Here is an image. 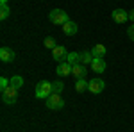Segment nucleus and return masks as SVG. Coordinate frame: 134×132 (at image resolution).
Returning a JSON list of instances; mask_svg holds the SVG:
<instances>
[{
    "label": "nucleus",
    "instance_id": "nucleus-19",
    "mask_svg": "<svg viewBox=\"0 0 134 132\" xmlns=\"http://www.w3.org/2000/svg\"><path fill=\"white\" fill-rule=\"evenodd\" d=\"M63 89H64V84H63L61 81H55L54 84H52V91L54 93H57V95H61Z\"/></svg>",
    "mask_w": 134,
    "mask_h": 132
},
{
    "label": "nucleus",
    "instance_id": "nucleus-9",
    "mask_svg": "<svg viewBox=\"0 0 134 132\" xmlns=\"http://www.w3.org/2000/svg\"><path fill=\"white\" fill-rule=\"evenodd\" d=\"M111 16H113V20L116 21V23H125V21L129 20V13L125 9H114Z\"/></svg>",
    "mask_w": 134,
    "mask_h": 132
},
{
    "label": "nucleus",
    "instance_id": "nucleus-23",
    "mask_svg": "<svg viewBox=\"0 0 134 132\" xmlns=\"http://www.w3.org/2000/svg\"><path fill=\"white\" fill-rule=\"evenodd\" d=\"M129 20H132V21H134V9L129 13Z\"/></svg>",
    "mask_w": 134,
    "mask_h": 132
},
{
    "label": "nucleus",
    "instance_id": "nucleus-4",
    "mask_svg": "<svg viewBox=\"0 0 134 132\" xmlns=\"http://www.w3.org/2000/svg\"><path fill=\"white\" fill-rule=\"evenodd\" d=\"M16 98H18V89L13 88V86H9L7 89L2 91V102L7 104V105H13V104L16 102Z\"/></svg>",
    "mask_w": 134,
    "mask_h": 132
},
{
    "label": "nucleus",
    "instance_id": "nucleus-15",
    "mask_svg": "<svg viewBox=\"0 0 134 132\" xmlns=\"http://www.w3.org/2000/svg\"><path fill=\"white\" fill-rule=\"evenodd\" d=\"M88 86H90V82L84 81V79H79V81H75V89L79 93H84L86 89H88Z\"/></svg>",
    "mask_w": 134,
    "mask_h": 132
},
{
    "label": "nucleus",
    "instance_id": "nucleus-22",
    "mask_svg": "<svg viewBox=\"0 0 134 132\" xmlns=\"http://www.w3.org/2000/svg\"><path fill=\"white\" fill-rule=\"evenodd\" d=\"M127 34H129V38L134 41V25H131V27L127 29Z\"/></svg>",
    "mask_w": 134,
    "mask_h": 132
},
{
    "label": "nucleus",
    "instance_id": "nucleus-3",
    "mask_svg": "<svg viewBox=\"0 0 134 132\" xmlns=\"http://www.w3.org/2000/svg\"><path fill=\"white\" fill-rule=\"evenodd\" d=\"M48 18H50V21L54 25H64V23L68 21V14L63 9H54V11H50Z\"/></svg>",
    "mask_w": 134,
    "mask_h": 132
},
{
    "label": "nucleus",
    "instance_id": "nucleus-21",
    "mask_svg": "<svg viewBox=\"0 0 134 132\" xmlns=\"http://www.w3.org/2000/svg\"><path fill=\"white\" fill-rule=\"evenodd\" d=\"M7 88H9V79L2 77V79H0V89L4 91V89H7Z\"/></svg>",
    "mask_w": 134,
    "mask_h": 132
},
{
    "label": "nucleus",
    "instance_id": "nucleus-2",
    "mask_svg": "<svg viewBox=\"0 0 134 132\" xmlns=\"http://www.w3.org/2000/svg\"><path fill=\"white\" fill-rule=\"evenodd\" d=\"M47 107L52 109V111H59L64 107V100H63L61 95H57V93H52L50 96L47 98Z\"/></svg>",
    "mask_w": 134,
    "mask_h": 132
},
{
    "label": "nucleus",
    "instance_id": "nucleus-5",
    "mask_svg": "<svg viewBox=\"0 0 134 132\" xmlns=\"http://www.w3.org/2000/svg\"><path fill=\"white\" fill-rule=\"evenodd\" d=\"M68 54L70 52L66 50L64 47H61V45H57L54 50H52V57L55 59V61H59V62H63V61H66L68 59Z\"/></svg>",
    "mask_w": 134,
    "mask_h": 132
},
{
    "label": "nucleus",
    "instance_id": "nucleus-7",
    "mask_svg": "<svg viewBox=\"0 0 134 132\" xmlns=\"http://www.w3.org/2000/svg\"><path fill=\"white\" fill-rule=\"evenodd\" d=\"M104 88H105V84H104L102 79H93L90 81V86H88V89L93 93V95H98V93L104 91Z\"/></svg>",
    "mask_w": 134,
    "mask_h": 132
},
{
    "label": "nucleus",
    "instance_id": "nucleus-1",
    "mask_svg": "<svg viewBox=\"0 0 134 132\" xmlns=\"http://www.w3.org/2000/svg\"><path fill=\"white\" fill-rule=\"evenodd\" d=\"M52 82L48 81H41V82H38V86H36V98H48L52 95Z\"/></svg>",
    "mask_w": 134,
    "mask_h": 132
},
{
    "label": "nucleus",
    "instance_id": "nucleus-6",
    "mask_svg": "<svg viewBox=\"0 0 134 132\" xmlns=\"http://www.w3.org/2000/svg\"><path fill=\"white\" fill-rule=\"evenodd\" d=\"M86 73H88V68H86V64H82V62L72 66V75L77 81H79V79H86Z\"/></svg>",
    "mask_w": 134,
    "mask_h": 132
},
{
    "label": "nucleus",
    "instance_id": "nucleus-10",
    "mask_svg": "<svg viewBox=\"0 0 134 132\" xmlns=\"http://www.w3.org/2000/svg\"><path fill=\"white\" fill-rule=\"evenodd\" d=\"M0 59L4 62H13L14 61V52L11 50L9 47H2L0 48Z\"/></svg>",
    "mask_w": 134,
    "mask_h": 132
},
{
    "label": "nucleus",
    "instance_id": "nucleus-8",
    "mask_svg": "<svg viewBox=\"0 0 134 132\" xmlns=\"http://www.w3.org/2000/svg\"><path fill=\"white\" fill-rule=\"evenodd\" d=\"M55 73H57L59 77H68V75H72V64L68 61L59 62V66L55 68Z\"/></svg>",
    "mask_w": 134,
    "mask_h": 132
},
{
    "label": "nucleus",
    "instance_id": "nucleus-11",
    "mask_svg": "<svg viewBox=\"0 0 134 132\" xmlns=\"http://www.w3.org/2000/svg\"><path fill=\"white\" fill-rule=\"evenodd\" d=\"M90 66H91V70L95 71V73H102V71H105V61L100 59V57H95Z\"/></svg>",
    "mask_w": 134,
    "mask_h": 132
},
{
    "label": "nucleus",
    "instance_id": "nucleus-12",
    "mask_svg": "<svg viewBox=\"0 0 134 132\" xmlns=\"http://www.w3.org/2000/svg\"><path fill=\"white\" fill-rule=\"evenodd\" d=\"M63 32L66 34V36H73L75 32H77V23L72 20H68L64 25H63Z\"/></svg>",
    "mask_w": 134,
    "mask_h": 132
},
{
    "label": "nucleus",
    "instance_id": "nucleus-17",
    "mask_svg": "<svg viewBox=\"0 0 134 132\" xmlns=\"http://www.w3.org/2000/svg\"><path fill=\"white\" fill-rule=\"evenodd\" d=\"M68 62H70V64H79V62H81V54H77V52H70V54H68Z\"/></svg>",
    "mask_w": 134,
    "mask_h": 132
},
{
    "label": "nucleus",
    "instance_id": "nucleus-14",
    "mask_svg": "<svg viewBox=\"0 0 134 132\" xmlns=\"http://www.w3.org/2000/svg\"><path fill=\"white\" fill-rule=\"evenodd\" d=\"M93 59H95V57H93L91 50H84V52H81V62H82V64H86V66H90Z\"/></svg>",
    "mask_w": 134,
    "mask_h": 132
},
{
    "label": "nucleus",
    "instance_id": "nucleus-13",
    "mask_svg": "<svg viewBox=\"0 0 134 132\" xmlns=\"http://www.w3.org/2000/svg\"><path fill=\"white\" fill-rule=\"evenodd\" d=\"M105 52H107V48L104 47V45H95L91 48V54H93V57H100V59H104V55H105Z\"/></svg>",
    "mask_w": 134,
    "mask_h": 132
},
{
    "label": "nucleus",
    "instance_id": "nucleus-20",
    "mask_svg": "<svg viewBox=\"0 0 134 132\" xmlns=\"http://www.w3.org/2000/svg\"><path fill=\"white\" fill-rule=\"evenodd\" d=\"M45 47L47 48H50V50H54L57 45H55V39L54 38H45Z\"/></svg>",
    "mask_w": 134,
    "mask_h": 132
},
{
    "label": "nucleus",
    "instance_id": "nucleus-24",
    "mask_svg": "<svg viewBox=\"0 0 134 132\" xmlns=\"http://www.w3.org/2000/svg\"><path fill=\"white\" fill-rule=\"evenodd\" d=\"M0 4H7V0H0Z\"/></svg>",
    "mask_w": 134,
    "mask_h": 132
},
{
    "label": "nucleus",
    "instance_id": "nucleus-16",
    "mask_svg": "<svg viewBox=\"0 0 134 132\" xmlns=\"http://www.w3.org/2000/svg\"><path fill=\"white\" fill-rule=\"evenodd\" d=\"M9 86H13V88H16V89H20L21 86H23V79H21L20 75H14V77H11Z\"/></svg>",
    "mask_w": 134,
    "mask_h": 132
},
{
    "label": "nucleus",
    "instance_id": "nucleus-18",
    "mask_svg": "<svg viewBox=\"0 0 134 132\" xmlns=\"http://www.w3.org/2000/svg\"><path fill=\"white\" fill-rule=\"evenodd\" d=\"M9 5L7 4H0V20H7L9 16Z\"/></svg>",
    "mask_w": 134,
    "mask_h": 132
}]
</instances>
